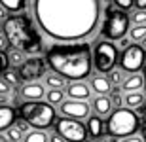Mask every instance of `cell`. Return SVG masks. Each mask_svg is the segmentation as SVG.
Instances as JSON below:
<instances>
[{
    "label": "cell",
    "instance_id": "836d02e7",
    "mask_svg": "<svg viewBox=\"0 0 146 142\" xmlns=\"http://www.w3.org/2000/svg\"><path fill=\"white\" fill-rule=\"evenodd\" d=\"M133 2L135 0H114V4L118 6V8H121V10H129L131 6H133Z\"/></svg>",
    "mask_w": 146,
    "mask_h": 142
},
{
    "label": "cell",
    "instance_id": "83f0119b",
    "mask_svg": "<svg viewBox=\"0 0 146 142\" xmlns=\"http://www.w3.org/2000/svg\"><path fill=\"white\" fill-rule=\"evenodd\" d=\"M2 78H4L6 82L10 83L11 87L21 82V80H19V76H17V72H11V70H4V72H2Z\"/></svg>",
    "mask_w": 146,
    "mask_h": 142
},
{
    "label": "cell",
    "instance_id": "f35d334b",
    "mask_svg": "<svg viewBox=\"0 0 146 142\" xmlns=\"http://www.w3.org/2000/svg\"><path fill=\"white\" fill-rule=\"evenodd\" d=\"M6 46H8V40L4 34H0V49H6Z\"/></svg>",
    "mask_w": 146,
    "mask_h": 142
},
{
    "label": "cell",
    "instance_id": "7c38bea8",
    "mask_svg": "<svg viewBox=\"0 0 146 142\" xmlns=\"http://www.w3.org/2000/svg\"><path fill=\"white\" fill-rule=\"evenodd\" d=\"M65 89H66V95H68V98H80V100H87V98L91 97V85L84 83L82 80H78V82H70L68 85H65Z\"/></svg>",
    "mask_w": 146,
    "mask_h": 142
},
{
    "label": "cell",
    "instance_id": "cb8c5ba5",
    "mask_svg": "<svg viewBox=\"0 0 146 142\" xmlns=\"http://www.w3.org/2000/svg\"><path fill=\"white\" fill-rule=\"evenodd\" d=\"M131 40H133V42H142V40H146V23L135 25V27L131 28Z\"/></svg>",
    "mask_w": 146,
    "mask_h": 142
},
{
    "label": "cell",
    "instance_id": "5bb4252c",
    "mask_svg": "<svg viewBox=\"0 0 146 142\" xmlns=\"http://www.w3.org/2000/svg\"><path fill=\"white\" fill-rule=\"evenodd\" d=\"M17 120L15 108H11L10 104H0V133L8 131Z\"/></svg>",
    "mask_w": 146,
    "mask_h": 142
},
{
    "label": "cell",
    "instance_id": "52a82bcc",
    "mask_svg": "<svg viewBox=\"0 0 146 142\" xmlns=\"http://www.w3.org/2000/svg\"><path fill=\"white\" fill-rule=\"evenodd\" d=\"M119 61L118 48L112 44V40H101L93 49V66L99 74H108L112 68H116V63Z\"/></svg>",
    "mask_w": 146,
    "mask_h": 142
},
{
    "label": "cell",
    "instance_id": "d6a6232c",
    "mask_svg": "<svg viewBox=\"0 0 146 142\" xmlns=\"http://www.w3.org/2000/svg\"><path fill=\"white\" fill-rule=\"evenodd\" d=\"M141 135H142V140L146 142V106H142V120H141Z\"/></svg>",
    "mask_w": 146,
    "mask_h": 142
},
{
    "label": "cell",
    "instance_id": "d4e9b609",
    "mask_svg": "<svg viewBox=\"0 0 146 142\" xmlns=\"http://www.w3.org/2000/svg\"><path fill=\"white\" fill-rule=\"evenodd\" d=\"M8 59H10V65H15V66H19L25 61V53H23L21 49H11L10 53H8Z\"/></svg>",
    "mask_w": 146,
    "mask_h": 142
},
{
    "label": "cell",
    "instance_id": "5b68a950",
    "mask_svg": "<svg viewBox=\"0 0 146 142\" xmlns=\"http://www.w3.org/2000/svg\"><path fill=\"white\" fill-rule=\"evenodd\" d=\"M19 118L27 120L33 129H48L55 123V108L48 100L42 102V98L36 100H25L19 104Z\"/></svg>",
    "mask_w": 146,
    "mask_h": 142
},
{
    "label": "cell",
    "instance_id": "d6986e66",
    "mask_svg": "<svg viewBox=\"0 0 146 142\" xmlns=\"http://www.w3.org/2000/svg\"><path fill=\"white\" fill-rule=\"evenodd\" d=\"M110 85H112L110 80H108V78H104V76L91 78V91H95L97 95H108L110 91H112Z\"/></svg>",
    "mask_w": 146,
    "mask_h": 142
},
{
    "label": "cell",
    "instance_id": "44dd1931",
    "mask_svg": "<svg viewBox=\"0 0 146 142\" xmlns=\"http://www.w3.org/2000/svg\"><path fill=\"white\" fill-rule=\"evenodd\" d=\"M65 78L51 70V74H46V85L48 87H57V89H65Z\"/></svg>",
    "mask_w": 146,
    "mask_h": 142
},
{
    "label": "cell",
    "instance_id": "8fae6325",
    "mask_svg": "<svg viewBox=\"0 0 146 142\" xmlns=\"http://www.w3.org/2000/svg\"><path fill=\"white\" fill-rule=\"evenodd\" d=\"M61 114L66 116V118H76V120H86L89 118V104L87 100H80V98H66L59 104Z\"/></svg>",
    "mask_w": 146,
    "mask_h": 142
},
{
    "label": "cell",
    "instance_id": "e0dca14e",
    "mask_svg": "<svg viewBox=\"0 0 146 142\" xmlns=\"http://www.w3.org/2000/svg\"><path fill=\"white\" fill-rule=\"evenodd\" d=\"M142 87H144V76L137 74V72H133L129 78H125L123 82H121V91H125V93H129V91H141Z\"/></svg>",
    "mask_w": 146,
    "mask_h": 142
},
{
    "label": "cell",
    "instance_id": "8992f818",
    "mask_svg": "<svg viewBox=\"0 0 146 142\" xmlns=\"http://www.w3.org/2000/svg\"><path fill=\"white\" fill-rule=\"evenodd\" d=\"M129 30V15L125 13V10L121 8H108L106 10V15H104V23L101 32L106 40H112V42H118L119 38H123Z\"/></svg>",
    "mask_w": 146,
    "mask_h": 142
},
{
    "label": "cell",
    "instance_id": "277c9868",
    "mask_svg": "<svg viewBox=\"0 0 146 142\" xmlns=\"http://www.w3.org/2000/svg\"><path fill=\"white\" fill-rule=\"evenodd\" d=\"M104 127H106V137L112 138H125L135 135L141 129V120L133 108L127 106H116L112 108L106 120H104Z\"/></svg>",
    "mask_w": 146,
    "mask_h": 142
},
{
    "label": "cell",
    "instance_id": "6da1fadb",
    "mask_svg": "<svg viewBox=\"0 0 146 142\" xmlns=\"http://www.w3.org/2000/svg\"><path fill=\"white\" fill-rule=\"evenodd\" d=\"M33 15L46 36L80 42L97 30L101 0H31Z\"/></svg>",
    "mask_w": 146,
    "mask_h": 142
},
{
    "label": "cell",
    "instance_id": "7a4b0ae2",
    "mask_svg": "<svg viewBox=\"0 0 146 142\" xmlns=\"http://www.w3.org/2000/svg\"><path fill=\"white\" fill-rule=\"evenodd\" d=\"M46 63L53 72L68 80H86L93 68L89 44H53L46 51Z\"/></svg>",
    "mask_w": 146,
    "mask_h": 142
},
{
    "label": "cell",
    "instance_id": "b9f144b4",
    "mask_svg": "<svg viewBox=\"0 0 146 142\" xmlns=\"http://www.w3.org/2000/svg\"><path fill=\"white\" fill-rule=\"evenodd\" d=\"M6 11H8V10H6L4 6L0 4V19H6Z\"/></svg>",
    "mask_w": 146,
    "mask_h": 142
},
{
    "label": "cell",
    "instance_id": "3957f363",
    "mask_svg": "<svg viewBox=\"0 0 146 142\" xmlns=\"http://www.w3.org/2000/svg\"><path fill=\"white\" fill-rule=\"evenodd\" d=\"M2 34L8 40V46L21 49L23 53L36 55L44 48L42 36H40L33 17L29 13L17 11L15 15L6 17L2 21Z\"/></svg>",
    "mask_w": 146,
    "mask_h": 142
},
{
    "label": "cell",
    "instance_id": "74e56055",
    "mask_svg": "<svg viewBox=\"0 0 146 142\" xmlns=\"http://www.w3.org/2000/svg\"><path fill=\"white\" fill-rule=\"evenodd\" d=\"M133 6H135L137 10H146V0H135Z\"/></svg>",
    "mask_w": 146,
    "mask_h": 142
},
{
    "label": "cell",
    "instance_id": "9c48e42d",
    "mask_svg": "<svg viewBox=\"0 0 146 142\" xmlns=\"http://www.w3.org/2000/svg\"><path fill=\"white\" fill-rule=\"evenodd\" d=\"M119 68L127 74H133V72H139L141 68H144L146 63V51L142 46L139 44H131L127 48H123V53L119 55Z\"/></svg>",
    "mask_w": 146,
    "mask_h": 142
},
{
    "label": "cell",
    "instance_id": "4dcf8cb0",
    "mask_svg": "<svg viewBox=\"0 0 146 142\" xmlns=\"http://www.w3.org/2000/svg\"><path fill=\"white\" fill-rule=\"evenodd\" d=\"M10 68V59H8V53H6L4 49H0V74L4 70Z\"/></svg>",
    "mask_w": 146,
    "mask_h": 142
},
{
    "label": "cell",
    "instance_id": "d590c367",
    "mask_svg": "<svg viewBox=\"0 0 146 142\" xmlns=\"http://www.w3.org/2000/svg\"><path fill=\"white\" fill-rule=\"evenodd\" d=\"M49 142H66V138L55 131V133H51V135H49Z\"/></svg>",
    "mask_w": 146,
    "mask_h": 142
},
{
    "label": "cell",
    "instance_id": "f546056e",
    "mask_svg": "<svg viewBox=\"0 0 146 142\" xmlns=\"http://www.w3.org/2000/svg\"><path fill=\"white\" fill-rule=\"evenodd\" d=\"M131 21L135 25H141V23H146V10H137L131 17Z\"/></svg>",
    "mask_w": 146,
    "mask_h": 142
},
{
    "label": "cell",
    "instance_id": "4316f807",
    "mask_svg": "<svg viewBox=\"0 0 146 142\" xmlns=\"http://www.w3.org/2000/svg\"><path fill=\"white\" fill-rule=\"evenodd\" d=\"M8 138L11 142H23V131H19V127L17 125H11L8 129Z\"/></svg>",
    "mask_w": 146,
    "mask_h": 142
},
{
    "label": "cell",
    "instance_id": "603a6c76",
    "mask_svg": "<svg viewBox=\"0 0 146 142\" xmlns=\"http://www.w3.org/2000/svg\"><path fill=\"white\" fill-rule=\"evenodd\" d=\"M46 100L49 104H61L65 100V91L63 89H57V87H49V91L46 93Z\"/></svg>",
    "mask_w": 146,
    "mask_h": 142
},
{
    "label": "cell",
    "instance_id": "e575fe53",
    "mask_svg": "<svg viewBox=\"0 0 146 142\" xmlns=\"http://www.w3.org/2000/svg\"><path fill=\"white\" fill-rule=\"evenodd\" d=\"M10 89H11V85L8 82H6L4 78H0V93H4V95H10Z\"/></svg>",
    "mask_w": 146,
    "mask_h": 142
},
{
    "label": "cell",
    "instance_id": "4fadbf2b",
    "mask_svg": "<svg viewBox=\"0 0 146 142\" xmlns=\"http://www.w3.org/2000/svg\"><path fill=\"white\" fill-rule=\"evenodd\" d=\"M87 135L91 138H103L104 135H106V127H104V120L103 116H89L87 118Z\"/></svg>",
    "mask_w": 146,
    "mask_h": 142
},
{
    "label": "cell",
    "instance_id": "1f68e13d",
    "mask_svg": "<svg viewBox=\"0 0 146 142\" xmlns=\"http://www.w3.org/2000/svg\"><path fill=\"white\" fill-rule=\"evenodd\" d=\"M15 125L19 127V131H23V133H29V131H31V123H29L27 120H23V118L15 120Z\"/></svg>",
    "mask_w": 146,
    "mask_h": 142
},
{
    "label": "cell",
    "instance_id": "7402d4cb",
    "mask_svg": "<svg viewBox=\"0 0 146 142\" xmlns=\"http://www.w3.org/2000/svg\"><path fill=\"white\" fill-rule=\"evenodd\" d=\"M29 0H0V4L4 6L8 11L11 13H17V11H23L25 10V6H27Z\"/></svg>",
    "mask_w": 146,
    "mask_h": 142
},
{
    "label": "cell",
    "instance_id": "ba28073f",
    "mask_svg": "<svg viewBox=\"0 0 146 142\" xmlns=\"http://www.w3.org/2000/svg\"><path fill=\"white\" fill-rule=\"evenodd\" d=\"M55 131L63 135L66 138V142H86L87 140V127L76 118H57L55 121Z\"/></svg>",
    "mask_w": 146,
    "mask_h": 142
},
{
    "label": "cell",
    "instance_id": "ffe728a7",
    "mask_svg": "<svg viewBox=\"0 0 146 142\" xmlns=\"http://www.w3.org/2000/svg\"><path fill=\"white\" fill-rule=\"evenodd\" d=\"M23 142H49V135H46L44 129H33V131L25 133Z\"/></svg>",
    "mask_w": 146,
    "mask_h": 142
},
{
    "label": "cell",
    "instance_id": "8d00e7d4",
    "mask_svg": "<svg viewBox=\"0 0 146 142\" xmlns=\"http://www.w3.org/2000/svg\"><path fill=\"white\" fill-rule=\"evenodd\" d=\"M119 142H144V140H142V137H135V135H131V137L121 138Z\"/></svg>",
    "mask_w": 146,
    "mask_h": 142
},
{
    "label": "cell",
    "instance_id": "9a60e30c",
    "mask_svg": "<svg viewBox=\"0 0 146 142\" xmlns=\"http://www.w3.org/2000/svg\"><path fill=\"white\" fill-rule=\"evenodd\" d=\"M19 95H21L25 100H36V98H42L44 95H46V91H44L42 83L29 82V83H25V85L19 89Z\"/></svg>",
    "mask_w": 146,
    "mask_h": 142
},
{
    "label": "cell",
    "instance_id": "f1b7e54d",
    "mask_svg": "<svg viewBox=\"0 0 146 142\" xmlns=\"http://www.w3.org/2000/svg\"><path fill=\"white\" fill-rule=\"evenodd\" d=\"M119 91H121V89H118V85H116V89H112V97H110V100H112L114 106H123V97L119 95Z\"/></svg>",
    "mask_w": 146,
    "mask_h": 142
},
{
    "label": "cell",
    "instance_id": "7bdbcfd3",
    "mask_svg": "<svg viewBox=\"0 0 146 142\" xmlns=\"http://www.w3.org/2000/svg\"><path fill=\"white\" fill-rule=\"evenodd\" d=\"M0 142H11V140L8 138V135H2V133H0Z\"/></svg>",
    "mask_w": 146,
    "mask_h": 142
},
{
    "label": "cell",
    "instance_id": "484cf974",
    "mask_svg": "<svg viewBox=\"0 0 146 142\" xmlns=\"http://www.w3.org/2000/svg\"><path fill=\"white\" fill-rule=\"evenodd\" d=\"M108 80L112 85H119V83L123 82V70L119 68V70H116V68H112V70L108 72Z\"/></svg>",
    "mask_w": 146,
    "mask_h": 142
},
{
    "label": "cell",
    "instance_id": "ab89813d",
    "mask_svg": "<svg viewBox=\"0 0 146 142\" xmlns=\"http://www.w3.org/2000/svg\"><path fill=\"white\" fill-rule=\"evenodd\" d=\"M8 100H10V95L0 93V104H8Z\"/></svg>",
    "mask_w": 146,
    "mask_h": 142
},
{
    "label": "cell",
    "instance_id": "60d3db41",
    "mask_svg": "<svg viewBox=\"0 0 146 142\" xmlns=\"http://www.w3.org/2000/svg\"><path fill=\"white\" fill-rule=\"evenodd\" d=\"M118 42H119V46H121V48H127V46H129V40H125V36H123V38H119Z\"/></svg>",
    "mask_w": 146,
    "mask_h": 142
},
{
    "label": "cell",
    "instance_id": "ee69618b",
    "mask_svg": "<svg viewBox=\"0 0 146 142\" xmlns=\"http://www.w3.org/2000/svg\"><path fill=\"white\" fill-rule=\"evenodd\" d=\"M144 83H146V70H144Z\"/></svg>",
    "mask_w": 146,
    "mask_h": 142
},
{
    "label": "cell",
    "instance_id": "30bf717a",
    "mask_svg": "<svg viewBox=\"0 0 146 142\" xmlns=\"http://www.w3.org/2000/svg\"><path fill=\"white\" fill-rule=\"evenodd\" d=\"M46 66H48L46 57L42 59V57H38V55H33V57L25 59L21 65L17 66V76L25 83L36 82V80H40V78L46 74Z\"/></svg>",
    "mask_w": 146,
    "mask_h": 142
},
{
    "label": "cell",
    "instance_id": "2e32d148",
    "mask_svg": "<svg viewBox=\"0 0 146 142\" xmlns=\"http://www.w3.org/2000/svg\"><path fill=\"white\" fill-rule=\"evenodd\" d=\"M91 106H93V112L99 116H108L114 108V104H112L108 95H97V97L93 98Z\"/></svg>",
    "mask_w": 146,
    "mask_h": 142
},
{
    "label": "cell",
    "instance_id": "ac0fdd59",
    "mask_svg": "<svg viewBox=\"0 0 146 142\" xmlns=\"http://www.w3.org/2000/svg\"><path fill=\"white\" fill-rule=\"evenodd\" d=\"M146 102V98H144V93L142 91H129V93H125L123 97V104L127 106V108H142Z\"/></svg>",
    "mask_w": 146,
    "mask_h": 142
}]
</instances>
